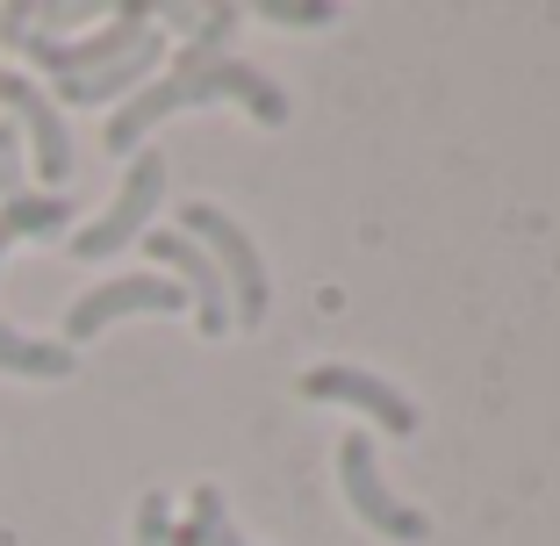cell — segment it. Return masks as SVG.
Here are the masks:
<instances>
[{
  "mask_svg": "<svg viewBox=\"0 0 560 546\" xmlns=\"http://www.w3.org/2000/svg\"><path fill=\"white\" fill-rule=\"evenodd\" d=\"M144 252L159 266H173L165 281H180V295L195 302V324H201V332H209V338L231 332V288H223L215 259L195 245V237H187V231H144Z\"/></svg>",
  "mask_w": 560,
  "mask_h": 546,
  "instance_id": "obj_6",
  "label": "cell"
},
{
  "mask_svg": "<svg viewBox=\"0 0 560 546\" xmlns=\"http://www.w3.org/2000/svg\"><path fill=\"white\" fill-rule=\"evenodd\" d=\"M302 396H316V403H352V410H366L388 439H410L417 431V403L402 396V388H388V381H374L366 367H310L302 374Z\"/></svg>",
  "mask_w": 560,
  "mask_h": 546,
  "instance_id": "obj_8",
  "label": "cell"
},
{
  "mask_svg": "<svg viewBox=\"0 0 560 546\" xmlns=\"http://www.w3.org/2000/svg\"><path fill=\"white\" fill-rule=\"evenodd\" d=\"M338 481H346V503L360 525H374L381 539H396V546H417L424 539V511H410V503L381 481L374 467V431H346L338 439Z\"/></svg>",
  "mask_w": 560,
  "mask_h": 546,
  "instance_id": "obj_4",
  "label": "cell"
},
{
  "mask_svg": "<svg viewBox=\"0 0 560 546\" xmlns=\"http://www.w3.org/2000/svg\"><path fill=\"white\" fill-rule=\"evenodd\" d=\"M159 195H165V151H137L130 173H122V195L108 201V209H101L80 237H72V252H80V259H116L130 237H144Z\"/></svg>",
  "mask_w": 560,
  "mask_h": 546,
  "instance_id": "obj_5",
  "label": "cell"
},
{
  "mask_svg": "<svg viewBox=\"0 0 560 546\" xmlns=\"http://www.w3.org/2000/svg\"><path fill=\"white\" fill-rule=\"evenodd\" d=\"M0 374L66 381L72 374V346H58V338H30V332H15V324H0Z\"/></svg>",
  "mask_w": 560,
  "mask_h": 546,
  "instance_id": "obj_11",
  "label": "cell"
},
{
  "mask_svg": "<svg viewBox=\"0 0 560 546\" xmlns=\"http://www.w3.org/2000/svg\"><path fill=\"white\" fill-rule=\"evenodd\" d=\"M0 108L30 130V144H36V173H44L50 187L72 173V137H66V123H58V101L44 94L36 80H22V72H0Z\"/></svg>",
  "mask_w": 560,
  "mask_h": 546,
  "instance_id": "obj_9",
  "label": "cell"
},
{
  "mask_svg": "<svg viewBox=\"0 0 560 546\" xmlns=\"http://www.w3.org/2000/svg\"><path fill=\"white\" fill-rule=\"evenodd\" d=\"M165 22H173V30H195L201 50H223V36L237 30V8H209V15H195V8H165Z\"/></svg>",
  "mask_w": 560,
  "mask_h": 546,
  "instance_id": "obj_14",
  "label": "cell"
},
{
  "mask_svg": "<svg viewBox=\"0 0 560 546\" xmlns=\"http://www.w3.org/2000/svg\"><path fill=\"white\" fill-rule=\"evenodd\" d=\"M173 546H245V539H237V525H231V511H223V489L201 481V489H195V518L173 532Z\"/></svg>",
  "mask_w": 560,
  "mask_h": 546,
  "instance_id": "obj_13",
  "label": "cell"
},
{
  "mask_svg": "<svg viewBox=\"0 0 560 546\" xmlns=\"http://www.w3.org/2000/svg\"><path fill=\"white\" fill-rule=\"evenodd\" d=\"M137 546H173V511H165V497L137 503Z\"/></svg>",
  "mask_w": 560,
  "mask_h": 546,
  "instance_id": "obj_16",
  "label": "cell"
},
{
  "mask_svg": "<svg viewBox=\"0 0 560 546\" xmlns=\"http://www.w3.org/2000/svg\"><path fill=\"white\" fill-rule=\"evenodd\" d=\"M137 310H187L180 281H165V274H122V281H101L94 295H80L66 310V338L58 346H86L94 332H108L116 316H137Z\"/></svg>",
  "mask_w": 560,
  "mask_h": 546,
  "instance_id": "obj_7",
  "label": "cell"
},
{
  "mask_svg": "<svg viewBox=\"0 0 560 546\" xmlns=\"http://www.w3.org/2000/svg\"><path fill=\"white\" fill-rule=\"evenodd\" d=\"M259 15L280 22V30H324L338 8H330V0H259Z\"/></svg>",
  "mask_w": 560,
  "mask_h": 546,
  "instance_id": "obj_15",
  "label": "cell"
},
{
  "mask_svg": "<svg viewBox=\"0 0 560 546\" xmlns=\"http://www.w3.org/2000/svg\"><path fill=\"white\" fill-rule=\"evenodd\" d=\"M151 36V8H116V22L108 30H94V36H36V15L30 8H8L0 15V44H15L30 66H44V72H58V86L66 80H86V72H108L116 58H130L137 44Z\"/></svg>",
  "mask_w": 560,
  "mask_h": 546,
  "instance_id": "obj_2",
  "label": "cell"
},
{
  "mask_svg": "<svg viewBox=\"0 0 560 546\" xmlns=\"http://www.w3.org/2000/svg\"><path fill=\"white\" fill-rule=\"evenodd\" d=\"M165 66V36H144V44L130 50V58H116L108 72H86V80H66L58 86V101H72V108H94V101H130L137 86H151V72Z\"/></svg>",
  "mask_w": 560,
  "mask_h": 546,
  "instance_id": "obj_10",
  "label": "cell"
},
{
  "mask_svg": "<svg viewBox=\"0 0 560 546\" xmlns=\"http://www.w3.org/2000/svg\"><path fill=\"white\" fill-rule=\"evenodd\" d=\"M66 223H72L66 195H8V209H0V252L15 245V237H58Z\"/></svg>",
  "mask_w": 560,
  "mask_h": 546,
  "instance_id": "obj_12",
  "label": "cell"
},
{
  "mask_svg": "<svg viewBox=\"0 0 560 546\" xmlns=\"http://www.w3.org/2000/svg\"><path fill=\"white\" fill-rule=\"evenodd\" d=\"M173 231H187V237H195V245L215 259V274H223V288H231V324H259L266 302H273V281H266L259 245L245 237V223H231L215 201H187Z\"/></svg>",
  "mask_w": 560,
  "mask_h": 546,
  "instance_id": "obj_3",
  "label": "cell"
},
{
  "mask_svg": "<svg viewBox=\"0 0 560 546\" xmlns=\"http://www.w3.org/2000/svg\"><path fill=\"white\" fill-rule=\"evenodd\" d=\"M201 101H237V108H245L252 123H266V130H280V123H288V94H280L259 66H245V58H231V50L187 44L180 58H173V72H165V80L137 86L116 116H108V151H137L151 123H165L173 108H201Z\"/></svg>",
  "mask_w": 560,
  "mask_h": 546,
  "instance_id": "obj_1",
  "label": "cell"
}]
</instances>
